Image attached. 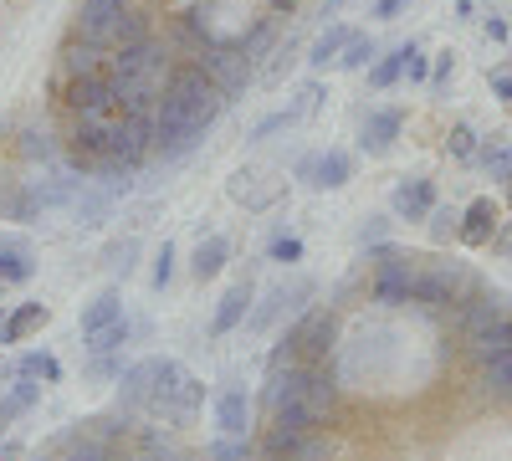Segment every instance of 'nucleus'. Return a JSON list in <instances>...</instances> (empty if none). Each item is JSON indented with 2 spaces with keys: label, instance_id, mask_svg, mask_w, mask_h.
Listing matches in <instances>:
<instances>
[{
  "label": "nucleus",
  "instance_id": "nucleus-2",
  "mask_svg": "<svg viewBox=\"0 0 512 461\" xmlns=\"http://www.w3.org/2000/svg\"><path fill=\"white\" fill-rule=\"evenodd\" d=\"M205 405V385L180 364V359H159L154 354V385H149V415L164 426H190Z\"/></svg>",
  "mask_w": 512,
  "mask_h": 461
},
{
  "label": "nucleus",
  "instance_id": "nucleus-53",
  "mask_svg": "<svg viewBox=\"0 0 512 461\" xmlns=\"http://www.w3.org/2000/svg\"><path fill=\"white\" fill-rule=\"evenodd\" d=\"M272 6H277V11H292V6H297V0H272Z\"/></svg>",
  "mask_w": 512,
  "mask_h": 461
},
{
  "label": "nucleus",
  "instance_id": "nucleus-47",
  "mask_svg": "<svg viewBox=\"0 0 512 461\" xmlns=\"http://www.w3.org/2000/svg\"><path fill=\"white\" fill-rule=\"evenodd\" d=\"M456 72V52L446 47V52H436V67H431V82H436V88H441V82Z\"/></svg>",
  "mask_w": 512,
  "mask_h": 461
},
{
  "label": "nucleus",
  "instance_id": "nucleus-40",
  "mask_svg": "<svg viewBox=\"0 0 512 461\" xmlns=\"http://www.w3.org/2000/svg\"><path fill=\"white\" fill-rule=\"evenodd\" d=\"M246 456H251L246 436H221V441H210V451H205V461H246Z\"/></svg>",
  "mask_w": 512,
  "mask_h": 461
},
{
  "label": "nucleus",
  "instance_id": "nucleus-34",
  "mask_svg": "<svg viewBox=\"0 0 512 461\" xmlns=\"http://www.w3.org/2000/svg\"><path fill=\"white\" fill-rule=\"evenodd\" d=\"M374 57H379V41L374 36H349V47H344V57H338V67H344V72H369Z\"/></svg>",
  "mask_w": 512,
  "mask_h": 461
},
{
  "label": "nucleus",
  "instance_id": "nucleus-4",
  "mask_svg": "<svg viewBox=\"0 0 512 461\" xmlns=\"http://www.w3.org/2000/svg\"><path fill=\"white\" fill-rule=\"evenodd\" d=\"M195 67H200V72H205V77L226 93V103H231V98H241V93H246V82H251V62L241 57L236 41H216V36H205L200 47H195Z\"/></svg>",
  "mask_w": 512,
  "mask_h": 461
},
{
  "label": "nucleus",
  "instance_id": "nucleus-16",
  "mask_svg": "<svg viewBox=\"0 0 512 461\" xmlns=\"http://www.w3.org/2000/svg\"><path fill=\"white\" fill-rule=\"evenodd\" d=\"M113 385H118V395H113V405H118V410H128V415L144 410V405H149V385H154V359L128 364Z\"/></svg>",
  "mask_w": 512,
  "mask_h": 461
},
{
  "label": "nucleus",
  "instance_id": "nucleus-21",
  "mask_svg": "<svg viewBox=\"0 0 512 461\" xmlns=\"http://www.w3.org/2000/svg\"><path fill=\"white\" fill-rule=\"evenodd\" d=\"M118 318H123V292H118V287H103V292H93V298L82 303L77 328H82V339H88V333H98V328H108V323H118Z\"/></svg>",
  "mask_w": 512,
  "mask_h": 461
},
{
  "label": "nucleus",
  "instance_id": "nucleus-33",
  "mask_svg": "<svg viewBox=\"0 0 512 461\" xmlns=\"http://www.w3.org/2000/svg\"><path fill=\"white\" fill-rule=\"evenodd\" d=\"M128 333H134V323L128 318H118V323H108V328H98V333H88V354H123V344H128Z\"/></svg>",
  "mask_w": 512,
  "mask_h": 461
},
{
  "label": "nucleus",
  "instance_id": "nucleus-41",
  "mask_svg": "<svg viewBox=\"0 0 512 461\" xmlns=\"http://www.w3.org/2000/svg\"><path fill=\"white\" fill-rule=\"evenodd\" d=\"M134 257H139V241H113L108 246V272L128 277V272H134Z\"/></svg>",
  "mask_w": 512,
  "mask_h": 461
},
{
  "label": "nucleus",
  "instance_id": "nucleus-1",
  "mask_svg": "<svg viewBox=\"0 0 512 461\" xmlns=\"http://www.w3.org/2000/svg\"><path fill=\"white\" fill-rule=\"evenodd\" d=\"M226 113V93L210 82L195 62L175 67L159 93L154 108V154L159 159H185L190 149L205 144V134L216 129V118Z\"/></svg>",
  "mask_w": 512,
  "mask_h": 461
},
{
  "label": "nucleus",
  "instance_id": "nucleus-17",
  "mask_svg": "<svg viewBox=\"0 0 512 461\" xmlns=\"http://www.w3.org/2000/svg\"><path fill=\"white\" fill-rule=\"evenodd\" d=\"M47 323H52V308H47V303H16V308L6 313V323H0V344H26V339H36Z\"/></svg>",
  "mask_w": 512,
  "mask_h": 461
},
{
  "label": "nucleus",
  "instance_id": "nucleus-8",
  "mask_svg": "<svg viewBox=\"0 0 512 461\" xmlns=\"http://www.w3.org/2000/svg\"><path fill=\"white\" fill-rule=\"evenodd\" d=\"M354 180V154L349 149H323V154H308L297 164V185L303 190H344Z\"/></svg>",
  "mask_w": 512,
  "mask_h": 461
},
{
  "label": "nucleus",
  "instance_id": "nucleus-31",
  "mask_svg": "<svg viewBox=\"0 0 512 461\" xmlns=\"http://www.w3.org/2000/svg\"><path fill=\"white\" fill-rule=\"evenodd\" d=\"M144 36H154V31H149V21H144V11L128 6V11L118 16L113 36H108V52H123V47H134V41H144Z\"/></svg>",
  "mask_w": 512,
  "mask_h": 461
},
{
  "label": "nucleus",
  "instance_id": "nucleus-3",
  "mask_svg": "<svg viewBox=\"0 0 512 461\" xmlns=\"http://www.w3.org/2000/svg\"><path fill=\"white\" fill-rule=\"evenodd\" d=\"M369 262H374V303H384V308H400V303H410V292H415V262L420 257H410V251H400V246H390V241H379V246H369Z\"/></svg>",
  "mask_w": 512,
  "mask_h": 461
},
{
  "label": "nucleus",
  "instance_id": "nucleus-23",
  "mask_svg": "<svg viewBox=\"0 0 512 461\" xmlns=\"http://www.w3.org/2000/svg\"><path fill=\"white\" fill-rule=\"evenodd\" d=\"M41 216V205L31 195V180H11V185H0V221H36Z\"/></svg>",
  "mask_w": 512,
  "mask_h": 461
},
{
  "label": "nucleus",
  "instance_id": "nucleus-55",
  "mask_svg": "<svg viewBox=\"0 0 512 461\" xmlns=\"http://www.w3.org/2000/svg\"><path fill=\"white\" fill-rule=\"evenodd\" d=\"M134 461H149V456H134Z\"/></svg>",
  "mask_w": 512,
  "mask_h": 461
},
{
  "label": "nucleus",
  "instance_id": "nucleus-37",
  "mask_svg": "<svg viewBox=\"0 0 512 461\" xmlns=\"http://www.w3.org/2000/svg\"><path fill=\"white\" fill-rule=\"evenodd\" d=\"M175 262H180V251H175V241H164L159 251H154V267H149V282L164 292L169 282H175Z\"/></svg>",
  "mask_w": 512,
  "mask_h": 461
},
{
  "label": "nucleus",
  "instance_id": "nucleus-32",
  "mask_svg": "<svg viewBox=\"0 0 512 461\" xmlns=\"http://www.w3.org/2000/svg\"><path fill=\"white\" fill-rule=\"evenodd\" d=\"M57 154H62L57 134H47V129H21V159H26V164H52Z\"/></svg>",
  "mask_w": 512,
  "mask_h": 461
},
{
  "label": "nucleus",
  "instance_id": "nucleus-38",
  "mask_svg": "<svg viewBox=\"0 0 512 461\" xmlns=\"http://www.w3.org/2000/svg\"><path fill=\"white\" fill-rule=\"evenodd\" d=\"M292 123H297V118H292V108H277V113H267L262 123H256V129H251L246 139H251V144H267L272 134H282V129H292Z\"/></svg>",
  "mask_w": 512,
  "mask_h": 461
},
{
  "label": "nucleus",
  "instance_id": "nucleus-20",
  "mask_svg": "<svg viewBox=\"0 0 512 461\" xmlns=\"http://www.w3.org/2000/svg\"><path fill=\"white\" fill-rule=\"evenodd\" d=\"M216 426H221V436H246L251 431V395L241 385H226L216 395Z\"/></svg>",
  "mask_w": 512,
  "mask_h": 461
},
{
  "label": "nucleus",
  "instance_id": "nucleus-26",
  "mask_svg": "<svg viewBox=\"0 0 512 461\" xmlns=\"http://www.w3.org/2000/svg\"><path fill=\"white\" fill-rule=\"evenodd\" d=\"M36 400H41V380H26V374H21V380L0 395V426H11L16 415H26Z\"/></svg>",
  "mask_w": 512,
  "mask_h": 461
},
{
  "label": "nucleus",
  "instance_id": "nucleus-44",
  "mask_svg": "<svg viewBox=\"0 0 512 461\" xmlns=\"http://www.w3.org/2000/svg\"><path fill=\"white\" fill-rule=\"evenodd\" d=\"M446 149H451L456 159H472V154H477V129H472V123H456L451 139H446Z\"/></svg>",
  "mask_w": 512,
  "mask_h": 461
},
{
  "label": "nucleus",
  "instance_id": "nucleus-19",
  "mask_svg": "<svg viewBox=\"0 0 512 461\" xmlns=\"http://www.w3.org/2000/svg\"><path fill=\"white\" fill-rule=\"evenodd\" d=\"M226 262H231V241H226L221 231H210V236H200V246L190 251V277H195V282H210V277L226 272Z\"/></svg>",
  "mask_w": 512,
  "mask_h": 461
},
{
  "label": "nucleus",
  "instance_id": "nucleus-28",
  "mask_svg": "<svg viewBox=\"0 0 512 461\" xmlns=\"http://www.w3.org/2000/svg\"><path fill=\"white\" fill-rule=\"evenodd\" d=\"M31 251L21 241H0V287L6 282H31Z\"/></svg>",
  "mask_w": 512,
  "mask_h": 461
},
{
  "label": "nucleus",
  "instance_id": "nucleus-54",
  "mask_svg": "<svg viewBox=\"0 0 512 461\" xmlns=\"http://www.w3.org/2000/svg\"><path fill=\"white\" fill-rule=\"evenodd\" d=\"M502 185H507V205H512V175H507V180H502Z\"/></svg>",
  "mask_w": 512,
  "mask_h": 461
},
{
  "label": "nucleus",
  "instance_id": "nucleus-30",
  "mask_svg": "<svg viewBox=\"0 0 512 461\" xmlns=\"http://www.w3.org/2000/svg\"><path fill=\"white\" fill-rule=\"evenodd\" d=\"M400 77H405V47H395V52H379V57L369 62V88H374V93L395 88Z\"/></svg>",
  "mask_w": 512,
  "mask_h": 461
},
{
  "label": "nucleus",
  "instance_id": "nucleus-48",
  "mask_svg": "<svg viewBox=\"0 0 512 461\" xmlns=\"http://www.w3.org/2000/svg\"><path fill=\"white\" fill-rule=\"evenodd\" d=\"M405 6H410V0H374V11H369V16H374V21H395Z\"/></svg>",
  "mask_w": 512,
  "mask_h": 461
},
{
  "label": "nucleus",
  "instance_id": "nucleus-57",
  "mask_svg": "<svg viewBox=\"0 0 512 461\" xmlns=\"http://www.w3.org/2000/svg\"><path fill=\"white\" fill-rule=\"evenodd\" d=\"M267 461H272V456H267Z\"/></svg>",
  "mask_w": 512,
  "mask_h": 461
},
{
  "label": "nucleus",
  "instance_id": "nucleus-7",
  "mask_svg": "<svg viewBox=\"0 0 512 461\" xmlns=\"http://www.w3.org/2000/svg\"><path fill=\"white\" fill-rule=\"evenodd\" d=\"M318 292V282L313 277H292V282H277V287H267V298L262 303H251V313H246V328L251 333H267L277 318H287V313H297L308 298Z\"/></svg>",
  "mask_w": 512,
  "mask_h": 461
},
{
  "label": "nucleus",
  "instance_id": "nucleus-6",
  "mask_svg": "<svg viewBox=\"0 0 512 461\" xmlns=\"http://www.w3.org/2000/svg\"><path fill=\"white\" fill-rule=\"evenodd\" d=\"M67 113H118V82L113 72H82V77H62L57 88Z\"/></svg>",
  "mask_w": 512,
  "mask_h": 461
},
{
  "label": "nucleus",
  "instance_id": "nucleus-12",
  "mask_svg": "<svg viewBox=\"0 0 512 461\" xmlns=\"http://www.w3.org/2000/svg\"><path fill=\"white\" fill-rule=\"evenodd\" d=\"M123 11H128V0H82L77 16H72V36L108 47V36H113V26H118Z\"/></svg>",
  "mask_w": 512,
  "mask_h": 461
},
{
  "label": "nucleus",
  "instance_id": "nucleus-51",
  "mask_svg": "<svg viewBox=\"0 0 512 461\" xmlns=\"http://www.w3.org/2000/svg\"><path fill=\"white\" fill-rule=\"evenodd\" d=\"M482 31H487L492 41H507V21H502V16H487V21H482Z\"/></svg>",
  "mask_w": 512,
  "mask_h": 461
},
{
  "label": "nucleus",
  "instance_id": "nucleus-24",
  "mask_svg": "<svg viewBox=\"0 0 512 461\" xmlns=\"http://www.w3.org/2000/svg\"><path fill=\"white\" fill-rule=\"evenodd\" d=\"M72 221L77 226H103V216L113 211V190H93V185H82L77 195H72Z\"/></svg>",
  "mask_w": 512,
  "mask_h": 461
},
{
  "label": "nucleus",
  "instance_id": "nucleus-39",
  "mask_svg": "<svg viewBox=\"0 0 512 461\" xmlns=\"http://www.w3.org/2000/svg\"><path fill=\"white\" fill-rule=\"evenodd\" d=\"M425 226H431V236H436V241H451V236H456V226H461V211H456V205H436V211L425 216Z\"/></svg>",
  "mask_w": 512,
  "mask_h": 461
},
{
  "label": "nucleus",
  "instance_id": "nucleus-27",
  "mask_svg": "<svg viewBox=\"0 0 512 461\" xmlns=\"http://www.w3.org/2000/svg\"><path fill=\"white\" fill-rule=\"evenodd\" d=\"M236 47H241V57L256 67V62H262V57L277 47V21H272V16H262V21H256V26H251V31L236 41Z\"/></svg>",
  "mask_w": 512,
  "mask_h": 461
},
{
  "label": "nucleus",
  "instance_id": "nucleus-42",
  "mask_svg": "<svg viewBox=\"0 0 512 461\" xmlns=\"http://www.w3.org/2000/svg\"><path fill=\"white\" fill-rule=\"evenodd\" d=\"M318 103H323V88H318V82H303V88L292 93V103H287V108H292V118H297V123H303L308 113H318Z\"/></svg>",
  "mask_w": 512,
  "mask_h": 461
},
{
  "label": "nucleus",
  "instance_id": "nucleus-13",
  "mask_svg": "<svg viewBox=\"0 0 512 461\" xmlns=\"http://www.w3.org/2000/svg\"><path fill=\"white\" fill-rule=\"evenodd\" d=\"M251 303H256V277L246 272V277H236V282H231V287L221 292V303H216V318H210V333H216V339H226V333H236V328L246 323Z\"/></svg>",
  "mask_w": 512,
  "mask_h": 461
},
{
  "label": "nucleus",
  "instance_id": "nucleus-9",
  "mask_svg": "<svg viewBox=\"0 0 512 461\" xmlns=\"http://www.w3.org/2000/svg\"><path fill=\"white\" fill-rule=\"evenodd\" d=\"M287 333H292V344H297V359H303V364H318L323 354H333L338 323H333V313L313 308V313H303V318H297Z\"/></svg>",
  "mask_w": 512,
  "mask_h": 461
},
{
  "label": "nucleus",
  "instance_id": "nucleus-49",
  "mask_svg": "<svg viewBox=\"0 0 512 461\" xmlns=\"http://www.w3.org/2000/svg\"><path fill=\"white\" fill-rule=\"evenodd\" d=\"M487 246L497 251V257H512V221H507V226H497V236H492Z\"/></svg>",
  "mask_w": 512,
  "mask_h": 461
},
{
  "label": "nucleus",
  "instance_id": "nucleus-43",
  "mask_svg": "<svg viewBox=\"0 0 512 461\" xmlns=\"http://www.w3.org/2000/svg\"><path fill=\"white\" fill-rule=\"evenodd\" d=\"M267 257L282 262V267H297V262H303V241H297V236H272Z\"/></svg>",
  "mask_w": 512,
  "mask_h": 461
},
{
  "label": "nucleus",
  "instance_id": "nucleus-36",
  "mask_svg": "<svg viewBox=\"0 0 512 461\" xmlns=\"http://www.w3.org/2000/svg\"><path fill=\"white\" fill-rule=\"evenodd\" d=\"M482 385H487L492 395H512V349L482 364Z\"/></svg>",
  "mask_w": 512,
  "mask_h": 461
},
{
  "label": "nucleus",
  "instance_id": "nucleus-15",
  "mask_svg": "<svg viewBox=\"0 0 512 461\" xmlns=\"http://www.w3.org/2000/svg\"><path fill=\"white\" fill-rule=\"evenodd\" d=\"M456 313H461V328L472 333V328H482V323H492V318H502L507 313V298L497 287H482V282H472L461 292V303H456Z\"/></svg>",
  "mask_w": 512,
  "mask_h": 461
},
{
  "label": "nucleus",
  "instance_id": "nucleus-50",
  "mask_svg": "<svg viewBox=\"0 0 512 461\" xmlns=\"http://www.w3.org/2000/svg\"><path fill=\"white\" fill-rule=\"evenodd\" d=\"M492 93H497V98H502V103L512 108V72H502V77H492Z\"/></svg>",
  "mask_w": 512,
  "mask_h": 461
},
{
  "label": "nucleus",
  "instance_id": "nucleus-29",
  "mask_svg": "<svg viewBox=\"0 0 512 461\" xmlns=\"http://www.w3.org/2000/svg\"><path fill=\"white\" fill-rule=\"evenodd\" d=\"M16 374H26V380H41V385H62V359L47 354V349H31V354H21Z\"/></svg>",
  "mask_w": 512,
  "mask_h": 461
},
{
  "label": "nucleus",
  "instance_id": "nucleus-45",
  "mask_svg": "<svg viewBox=\"0 0 512 461\" xmlns=\"http://www.w3.org/2000/svg\"><path fill=\"white\" fill-rule=\"evenodd\" d=\"M379 241H390V216H364V226H359V246H379Z\"/></svg>",
  "mask_w": 512,
  "mask_h": 461
},
{
  "label": "nucleus",
  "instance_id": "nucleus-35",
  "mask_svg": "<svg viewBox=\"0 0 512 461\" xmlns=\"http://www.w3.org/2000/svg\"><path fill=\"white\" fill-rule=\"evenodd\" d=\"M477 159H482V170H487L492 180H507V175H512V144H502V139H487V144L477 149Z\"/></svg>",
  "mask_w": 512,
  "mask_h": 461
},
{
  "label": "nucleus",
  "instance_id": "nucleus-56",
  "mask_svg": "<svg viewBox=\"0 0 512 461\" xmlns=\"http://www.w3.org/2000/svg\"><path fill=\"white\" fill-rule=\"evenodd\" d=\"M0 323H6V313H0Z\"/></svg>",
  "mask_w": 512,
  "mask_h": 461
},
{
  "label": "nucleus",
  "instance_id": "nucleus-46",
  "mask_svg": "<svg viewBox=\"0 0 512 461\" xmlns=\"http://www.w3.org/2000/svg\"><path fill=\"white\" fill-rule=\"evenodd\" d=\"M405 77H410V82H425V77H431V62H425L420 41H405Z\"/></svg>",
  "mask_w": 512,
  "mask_h": 461
},
{
  "label": "nucleus",
  "instance_id": "nucleus-10",
  "mask_svg": "<svg viewBox=\"0 0 512 461\" xmlns=\"http://www.w3.org/2000/svg\"><path fill=\"white\" fill-rule=\"evenodd\" d=\"M400 129H405V113H400V108H369V113L359 118V149H364L369 159H384V154L395 149Z\"/></svg>",
  "mask_w": 512,
  "mask_h": 461
},
{
  "label": "nucleus",
  "instance_id": "nucleus-22",
  "mask_svg": "<svg viewBox=\"0 0 512 461\" xmlns=\"http://www.w3.org/2000/svg\"><path fill=\"white\" fill-rule=\"evenodd\" d=\"M507 349H512V313H502V318L472 328V359H477V364H487V359H497V354H507Z\"/></svg>",
  "mask_w": 512,
  "mask_h": 461
},
{
  "label": "nucleus",
  "instance_id": "nucleus-52",
  "mask_svg": "<svg viewBox=\"0 0 512 461\" xmlns=\"http://www.w3.org/2000/svg\"><path fill=\"white\" fill-rule=\"evenodd\" d=\"M16 456H21V446H16V441H6V446H0V461H16Z\"/></svg>",
  "mask_w": 512,
  "mask_h": 461
},
{
  "label": "nucleus",
  "instance_id": "nucleus-5",
  "mask_svg": "<svg viewBox=\"0 0 512 461\" xmlns=\"http://www.w3.org/2000/svg\"><path fill=\"white\" fill-rule=\"evenodd\" d=\"M472 282H477V277H472V267H466V262H431V267H420V272H415L410 303L431 308V313L456 308V303H461V292L472 287Z\"/></svg>",
  "mask_w": 512,
  "mask_h": 461
},
{
  "label": "nucleus",
  "instance_id": "nucleus-14",
  "mask_svg": "<svg viewBox=\"0 0 512 461\" xmlns=\"http://www.w3.org/2000/svg\"><path fill=\"white\" fill-rule=\"evenodd\" d=\"M497 226H502V205H497L492 195H477V200L461 211L456 241H461V246H487V241L497 236Z\"/></svg>",
  "mask_w": 512,
  "mask_h": 461
},
{
  "label": "nucleus",
  "instance_id": "nucleus-18",
  "mask_svg": "<svg viewBox=\"0 0 512 461\" xmlns=\"http://www.w3.org/2000/svg\"><path fill=\"white\" fill-rule=\"evenodd\" d=\"M113 52L98 47V41H82V36H67L62 41V77H82V72H108Z\"/></svg>",
  "mask_w": 512,
  "mask_h": 461
},
{
  "label": "nucleus",
  "instance_id": "nucleus-25",
  "mask_svg": "<svg viewBox=\"0 0 512 461\" xmlns=\"http://www.w3.org/2000/svg\"><path fill=\"white\" fill-rule=\"evenodd\" d=\"M349 36H354V31H349L344 21H333V26L313 41V47H308V67H313V72H323L328 62H338V57H344V47H349Z\"/></svg>",
  "mask_w": 512,
  "mask_h": 461
},
{
  "label": "nucleus",
  "instance_id": "nucleus-11",
  "mask_svg": "<svg viewBox=\"0 0 512 461\" xmlns=\"http://www.w3.org/2000/svg\"><path fill=\"white\" fill-rule=\"evenodd\" d=\"M436 211V180L431 175H405L390 190V216L395 221H425Z\"/></svg>",
  "mask_w": 512,
  "mask_h": 461
}]
</instances>
